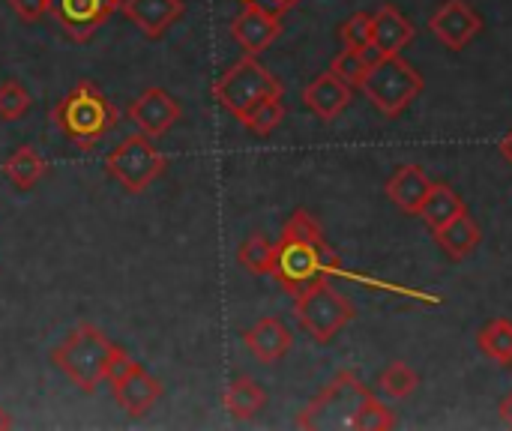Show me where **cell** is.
<instances>
[{"label": "cell", "instance_id": "5b68a950", "mask_svg": "<svg viewBox=\"0 0 512 431\" xmlns=\"http://www.w3.org/2000/svg\"><path fill=\"white\" fill-rule=\"evenodd\" d=\"M354 315H357L354 303L336 291L330 276L312 282L306 291L294 297V318L318 345H327L342 327L354 321Z\"/></svg>", "mask_w": 512, "mask_h": 431}, {"label": "cell", "instance_id": "8992f818", "mask_svg": "<svg viewBox=\"0 0 512 431\" xmlns=\"http://www.w3.org/2000/svg\"><path fill=\"white\" fill-rule=\"evenodd\" d=\"M282 93L285 90L279 78L267 66H261L252 54H243L219 81H213V96L237 120H243L258 102L270 96H282Z\"/></svg>", "mask_w": 512, "mask_h": 431}, {"label": "cell", "instance_id": "cb8c5ba5", "mask_svg": "<svg viewBox=\"0 0 512 431\" xmlns=\"http://www.w3.org/2000/svg\"><path fill=\"white\" fill-rule=\"evenodd\" d=\"M477 345H480V351H483L492 363H498V366H512V321H507V318L489 321V324L480 330Z\"/></svg>", "mask_w": 512, "mask_h": 431}, {"label": "cell", "instance_id": "ba28073f", "mask_svg": "<svg viewBox=\"0 0 512 431\" xmlns=\"http://www.w3.org/2000/svg\"><path fill=\"white\" fill-rule=\"evenodd\" d=\"M168 168V156L153 144V138L135 132L126 135L108 156H105V171L111 180H117L126 192L138 195L144 192L156 177H162Z\"/></svg>", "mask_w": 512, "mask_h": 431}, {"label": "cell", "instance_id": "f546056e", "mask_svg": "<svg viewBox=\"0 0 512 431\" xmlns=\"http://www.w3.org/2000/svg\"><path fill=\"white\" fill-rule=\"evenodd\" d=\"M339 39H342L345 48H354V51H363L366 45H372V15L354 12L348 21H342Z\"/></svg>", "mask_w": 512, "mask_h": 431}, {"label": "cell", "instance_id": "4fadbf2b", "mask_svg": "<svg viewBox=\"0 0 512 431\" xmlns=\"http://www.w3.org/2000/svg\"><path fill=\"white\" fill-rule=\"evenodd\" d=\"M279 33H282V15L267 12L261 6H243L231 21L234 42L243 48V54H252V57L267 51Z\"/></svg>", "mask_w": 512, "mask_h": 431}, {"label": "cell", "instance_id": "5bb4252c", "mask_svg": "<svg viewBox=\"0 0 512 431\" xmlns=\"http://www.w3.org/2000/svg\"><path fill=\"white\" fill-rule=\"evenodd\" d=\"M120 12L147 36V39H162L168 27H174L186 3L183 0H120Z\"/></svg>", "mask_w": 512, "mask_h": 431}, {"label": "cell", "instance_id": "8fae6325", "mask_svg": "<svg viewBox=\"0 0 512 431\" xmlns=\"http://www.w3.org/2000/svg\"><path fill=\"white\" fill-rule=\"evenodd\" d=\"M429 30L435 33V39L450 48V51H465L483 30V15L468 3V0H444L432 18H429Z\"/></svg>", "mask_w": 512, "mask_h": 431}, {"label": "cell", "instance_id": "7a4b0ae2", "mask_svg": "<svg viewBox=\"0 0 512 431\" xmlns=\"http://www.w3.org/2000/svg\"><path fill=\"white\" fill-rule=\"evenodd\" d=\"M51 120L69 144L90 153L120 123V111L93 81L84 78L51 108Z\"/></svg>", "mask_w": 512, "mask_h": 431}, {"label": "cell", "instance_id": "e0dca14e", "mask_svg": "<svg viewBox=\"0 0 512 431\" xmlns=\"http://www.w3.org/2000/svg\"><path fill=\"white\" fill-rule=\"evenodd\" d=\"M432 189L429 174L420 165H399L387 180V198L408 216H417Z\"/></svg>", "mask_w": 512, "mask_h": 431}, {"label": "cell", "instance_id": "2e32d148", "mask_svg": "<svg viewBox=\"0 0 512 431\" xmlns=\"http://www.w3.org/2000/svg\"><path fill=\"white\" fill-rule=\"evenodd\" d=\"M243 345L249 348V354L258 363L273 366V363H279L291 351L294 336H291V330L279 318H261L255 327H249L243 333Z\"/></svg>", "mask_w": 512, "mask_h": 431}, {"label": "cell", "instance_id": "603a6c76", "mask_svg": "<svg viewBox=\"0 0 512 431\" xmlns=\"http://www.w3.org/2000/svg\"><path fill=\"white\" fill-rule=\"evenodd\" d=\"M237 261L246 273L252 276H270L273 273V261H276V243L264 234H249L240 249H237Z\"/></svg>", "mask_w": 512, "mask_h": 431}, {"label": "cell", "instance_id": "ffe728a7", "mask_svg": "<svg viewBox=\"0 0 512 431\" xmlns=\"http://www.w3.org/2000/svg\"><path fill=\"white\" fill-rule=\"evenodd\" d=\"M435 240H438V246H441L453 261H465V258H471L474 249L480 246L483 231H480V225L471 219V213L465 210V213H459L450 225H444L441 231H435Z\"/></svg>", "mask_w": 512, "mask_h": 431}, {"label": "cell", "instance_id": "484cf974", "mask_svg": "<svg viewBox=\"0 0 512 431\" xmlns=\"http://www.w3.org/2000/svg\"><path fill=\"white\" fill-rule=\"evenodd\" d=\"M285 120V105H282V96H270V99H264V102H258L240 123L252 132V135H258V138H267V135H273L276 129H279V123Z\"/></svg>", "mask_w": 512, "mask_h": 431}, {"label": "cell", "instance_id": "d6986e66", "mask_svg": "<svg viewBox=\"0 0 512 431\" xmlns=\"http://www.w3.org/2000/svg\"><path fill=\"white\" fill-rule=\"evenodd\" d=\"M222 402H225V411H228L234 420L249 423V420H255V417L267 408V393H264V387H261L255 378L240 375V378H234V381L225 387Z\"/></svg>", "mask_w": 512, "mask_h": 431}, {"label": "cell", "instance_id": "e575fe53", "mask_svg": "<svg viewBox=\"0 0 512 431\" xmlns=\"http://www.w3.org/2000/svg\"><path fill=\"white\" fill-rule=\"evenodd\" d=\"M0 429H12V420H9V414L0 408Z\"/></svg>", "mask_w": 512, "mask_h": 431}, {"label": "cell", "instance_id": "f1b7e54d", "mask_svg": "<svg viewBox=\"0 0 512 431\" xmlns=\"http://www.w3.org/2000/svg\"><path fill=\"white\" fill-rule=\"evenodd\" d=\"M33 105V96L18 84V81H3L0 84V120H21Z\"/></svg>", "mask_w": 512, "mask_h": 431}, {"label": "cell", "instance_id": "277c9868", "mask_svg": "<svg viewBox=\"0 0 512 431\" xmlns=\"http://www.w3.org/2000/svg\"><path fill=\"white\" fill-rule=\"evenodd\" d=\"M426 81L423 75L402 57H381L378 63L369 66L360 90L366 93V99L384 114V117H399L420 93H423Z\"/></svg>", "mask_w": 512, "mask_h": 431}, {"label": "cell", "instance_id": "4316f807", "mask_svg": "<svg viewBox=\"0 0 512 431\" xmlns=\"http://www.w3.org/2000/svg\"><path fill=\"white\" fill-rule=\"evenodd\" d=\"M396 429V414L378 399V396H366V402L360 405V411L351 420V431H390Z\"/></svg>", "mask_w": 512, "mask_h": 431}, {"label": "cell", "instance_id": "836d02e7", "mask_svg": "<svg viewBox=\"0 0 512 431\" xmlns=\"http://www.w3.org/2000/svg\"><path fill=\"white\" fill-rule=\"evenodd\" d=\"M498 150H501V156H504V159H507V162L512 165V126H510V132H507V135L501 138Z\"/></svg>", "mask_w": 512, "mask_h": 431}, {"label": "cell", "instance_id": "52a82bcc", "mask_svg": "<svg viewBox=\"0 0 512 431\" xmlns=\"http://www.w3.org/2000/svg\"><path fill=\"white\" fill-rule=\"evenodd\" d=\"M372 390L357 378V372H339L324 393L303 408L297 417V429H351L354 414L366 402Z\"/></svg>", "mask_w": 512, "mask_h": 431}, {"label": "cell", "instance_id": "3957f363", "mask_svg": "<svg viewBox=\"0 0 512 431\" xmlns=\"http://www.w3.org/2000/svg\"><path fill=\"white\" fill-rule=\"evenodd\" d=\"M123 348H117L99 327L93 324H78L54 351L51 363L81 390L93 393L99 384L108 381L114 360L120 357Z\"/></svg>", "mask_w": 512, "mask_h": 431}, {"label": "cell", "instance_id": "ac0fdd59", "mask_svg": "<svg viewBox=\"0 0 512 431\" xmlns=\"http://www.w3.org/2000/svg\"><path fill=\"white\" fill-rule=\"evenodd\" d=\"M414 24L390 3H384L375 15H372V45L384 54H402V48L414 39Z\"/></svg>", "mask_w": 512, "mask_h": 431}, {"label": "cell", "instance_id": "30bf717a", "mask_svg": "<svg viewBox=\"0 0 512 431\" xmlns=\"http://www.w3.org/2000/svg\"><path fill=\"white\" fill-rule=\"evenodd\" d=\"M120 9V0H48V15L72 42H87Z\"/></svg>", "mask_w": 512, "mask_h": 431}, {"label": "cell", "instance_id": "4dcf8cb0", "mask_svg": "<svg viewBox=\"0 0 512 431\" xmlns=\"http://www.w3.org/2000/svg\"><path fill=\"white\" fill-rule=\"evenodd\" d=\"M9 9L21 18V21H39L48 12V0H6Z\"/></svg>", "mask_w": 512, "mask_h": 431}, {"label": "cell", "instance_id": "d6a6232c", "mask_svg": "<svg viewBox=\"0 0 512 431\" xmlns=\"http://www.w3.org/2000/svg\"><path fill=\"white\" fill-rule=\"evenodd\" d=\"M498 417H501V423H504V426H510L512 429V393L504 399V402H501V405H498Z\"/></svg>", "mask_w": 512, "mask_h": 431}, {"label": "cell", "instance_id": "7c38bea8", "mask_svg": "<svg viewBox=\"0 0 512 431\" xmlns=\"http://www.w3.org/2000/svg\"><path fill=\"white\" fill-rule=\"evenodd\" d=\"M180 102L162 90V87H147L144 93H138L129 108H126V117L129 123H135V129L147 138H162L174 129V123L180 120Z\"/></svg>", "mask_w": 512, "mask_h": 431}, {"label": "cell", "instance_id": "6da1fadb", "mask_svg": "<svg viewBox=\"0 0 512 431\" xmlns=\"http://www.w3.org/2000/svg\"><path fill=\"white\" fill-rule=\"evenodd\" d=\"M336 267H339V255L327 246L318 219L303 207L294 210L282 225L270 276L285 288V294L297 297L312 282L336 273Z\"/></svg>", "mask_w": 512, "mask_h": 431}, {"label": "cell", "instance_id": "9c48e42d", "mask_svg": "<svg viewBox=\"0 0 512 431\" xmlns=\"http://www.w3.org/2000/svg\"><path fill=\"white\" fill-rule=\"evenodd\" d=\"M111 384V396L120 405V411H126L129 417H144L156 408V402L162 399L165 387L159 378H153L141 363H135L126 351H120V357L111 366L108 375Z\"/></svg>", "mask_w": 512, "mask_h": 431}, {"label": "cell", "instance_id": "1f68e13d", "mask_svg": "<svg viewBox=\"0 0 512 431\" xmlns=\"http://www.w3.org/2000/svg\"><path fill=\"white\" fill-rule=\"evenodd\" d=\"M243 6H261L267 12H276V15H285L288 9H294L300 0H240Z\"/></svg>", "mask_w": 512, "mask_h": 431}, {"label": "cell", "instance_id": "44dd1931", "mask_svg": "<svg viewBox=\"0 0 512 431\" xmlns=\"http://www.w3.org/2000/svg\"><path fill=\"white\" fill-rule=\"evenodd\" d=\"M468 207H465V201L459 198V192L453 189V186H447V183H432V189H429V195H426V201H423V207H420V219L426 222V228L435 234V231H441L444 225H450L459 213H465Z\"/></svg>", "mask_w": 512, "mask_h": 431}, {"label": "cell", "instance_id": "d4e9b609", "mask_svg": "<svg viewBox=\"0 0 512 431\" xmlns=\"http://www.w3.org/2000/svg\"><path fill=\"white\" fill-rule=\"evenodd\" d=\"M417 387H420V375H417L405 360L390 363V366L378 375V390H381V396H387V399H393V402H402V399L414 396Z\"/></svg>", "mask_w": 512, "mask_h": 431}, {"label": "cell", "instance_id": "7402d4cb", "mask_svg": "<svg viewBox=\"0 0 512 431\" xmlns=\"http://www.w3.org/2000/svg\"><path fill=\"white\" fill-rule=\"evenodd\" d=\"M48 165L39 156V150L33 144H21L6 162H3V174L6 180L18 189V192H30L42 177H45Z\"/></svg>", "mask_w": 512, "mask_h": 431}, {"label": "cell", "instance_id": "83f0119b", "mask_svg": "<svg viewBox=\"0 0 512 431\" xmlns=\"http://www.w3.org/2000/svg\"><path fill=\"white\" fill-rule=\"evenodd\" d=\"M330 72H333L339 81H345L348 87H360L363 78H366V72H369V63H366V57H363L360 51L345 48V51H339V54L333 57Z\"/></svg>", "mask_w": 512, "mask_h": 431}, {"label": "cell", "instance_id": "9a60e30c", "mask_svg": "<svg viewBox=\"0 0 512 431\" xmlns=\"http://www.w3.org/2000/svg\"><path fill=\"white\" fill-rule=\"evenodd\" d=\"M351 96H354V87H348L345 81H339L330 69L321 72V75H315V78L306 84V90H303L306 108H309L318 120H324V123L336 120V117L348 108Z\"/></svg>", "mask_w": 512, "mask_h": 431}]
</instances>
